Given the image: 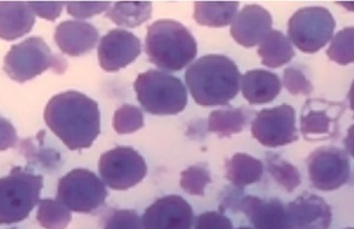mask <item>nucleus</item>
Returning <instances> with one entry per match:
<instances>
[{
	"instance_id": "38",
	"label": "nucleus",
	"mask_w": 354,
	"mask_h": 229,
	"mask_svg": "<svg viewBox=\"0 0 354 229\" xmlns=\"http://www.w3.org/2000/svg\"><path fill=\"white\" fill-rule=\"evenodd\" d=\"M347 229H353V228H347Z\"/></svg>"
},
{
	"instance_id": "4",
	"label": "nucleus",
	"mask_w": 354,
	"mask_h": 229,
	"mask_svg": "<svg viewBox=\"0 0 354 229\" xmlns=\"http://www.w3.org/2000/svg\"><path fill=\"white\" fill-rule=\"evenodd\" d=\"M133 88L142 108L151 115H176L187 107V89L177 77L169 73L158 70L140 73Z\"/></svg>"
},
{
	"instance_id": "18",
	"label": "nucleus",
	"mask_w": 354,
	"mask_h": 229,
	"mask_svg": "<svg viewBox=\"0 0 354 229\" xmlns=\"http://www.w3.org/2000/svg\"><path fill=\"white\" fill-rule=\"evenodd\" d=\"M241 208L255 229H292L286 207L278 199L265 201L260 197L245 196Z\"/></svg>"
},
{
	"instance_id": "16",
	"label": "nucleus",
	"mask_w": 354,
	"mask_h": 229,
	"mask_svg": "<svg viewBox=\"0 0 354 229\" xmlns=\"http://www.w3.org/2000/svg\"><path fill=\"white\" fill-rule=\"evenodd\" d=\"M292 229H328L332 209L322 197L305 193L287 205Z\"/></svg>"
},
{
	"instance_id": "12",
	"label": "nucleus",
	"mask_w": 354,
	"mask_h": 229,
	"mask_svg": "<svg viewBox=\"0 0 354 229\" xmlns=\"http://www.w3.org/2000/svg\"><path fill=\"white\" fill-rule=\"evenodd\" d=\"M345 105L320 98L308 100L301 113V133L307 141H326L337 136Z\"/></svg>"
},
{
	"instance_id": "36",
	"label": "nucleus",
	"mask_w": 354,
	"mask_h": 229,
	"mask_svg": "<svg viewBox=\"0 0 354 229\" xmlns=\"http://www.w3.org/2000/svg\"><path fill=\"white\" fill-rule=\"evenodd\" d=\"M18 135L16 129L8 120L0 117V152L16 147Z\"/></svg>"
},
{
	"instance_id": "29",
	"label": "nucleus",
	"mask_w": 354,
	"mask_h": 229,
	"mask_svg": "<svg viewBox=\"0 0 354 229\" xmlns=\"http://www.w3.org/2000/svg\"><path fill=\"white\" fill-rule=\"evenodd\" d=\"M212 182L209 168L205 163L192 165L181 173V188L190 195H205V187Z\"/></svg>"
},
{
	"instance_id": "13",
	"label": "nucleus",
	"mask_w": 354,
	"mask_h": 229,
	"mask_svg": "<svg viewBox=\"0 0 354 229\" xmlns=\"http://www.w3.org/2000/svg\"><path fill=\"white\" fill-rule=\"evenodd\" d=\"M141 53L138 37L122 28H113L100 41L98 61L104 71L116 73L136 61Z\"/></svg>"
},
{
	"instance_id": "3",
	"label": "nucleus",
	"mask_w": 354,
	"mask_h": 229,
	"mask_svg": "<svg viewBox=\"0 0 354 229\" xmlns=\"http://www.w3.org/2000/svg\"><path fill=\"white\" fill-rule=\"evenodd\" d=\"M145 53L157 68L180 71L198 55V44L189 30L173 19H160L148 26Z\"/></svg>"
},
{
	"instance_id": "24",
	"label": "nucleus",
	"mask_w": 354,
	"mask_h": 229,
	"mask_svg": "<svg viewBox=\"0 0 354 229\" xmlns=\"http://www.w3.org/2000/svg\"><path fill=\"white\" fill-rule=\"evenodd\" d=\"M153 15V4L150 1H118L105 13L110 21L125 28H137Z\"/></svg>"
},
{
	"instance_id": "1",
	"label": "nucleus",
	"mask_w": 354,
	"mask_h": 229,
	"mask_svg": "<svg viewBox=\"0 0 354 229\" xmlns=\"http://www.w3.org/2000/svg\"><path fill=\"white\" fill-rule=\"evenodd\" d=\"M45 123L70 150L88 149L101 134L97 102L80 91L53 96L45 108Z\"/></svg>"
},
{
	"instance_id": "20",
	"label": "nucleus",
	"mask_w": 354,
	"mask_h": 229,
	"mask_svg": "<svg viewBox=\"0 0 354 229\" xmlns=\"http://www.w3.org/2000/svg\"><path fill=\"white\" fill-rule=\"evenodd\" d=\"M277 73L267 70H250L241 77L242 95L250 104H266L274 101L281 91Z\"/></svg>"
},
{
	"instance_id": "5",
	"label": "nucleus",
	"mask_w": 354,
	"mask_h": 229,
	"mask_svg": "<svg viewBox=\"0 0 354 229\" xmlns=\"http://www.w3.org/2000/svg\"><path fill=\"white\" fill-rule=\"evenodd\" d=\"M44 178L21 167H15L0 178V225L23 221L39 202Z\"/></svg>"
},
{
	"instance_id": "15",
	"label": "nucleus",
	"mask_w": 354,
	"mask_h": 229,
	"mask_svg": "<svg viewBox=\"0 0 354 229\" xmlns=\"http://www.w3.org/2000/svg\"><path fill=\"white\" fill-rule=\"evenodd\" d=\"M272 16L260 5H245L235 16L230 26V35L239 44L253 48L260 44L272 30Z\"/></svg>"
},
{
	"instance_id": "10",
	"label": "nucleus",
	"mask_w": 354,
	"mask_h": 229,
	"mask_svg": "<svg viewBox=\"0 0 354 229\" xmlns=\"http://www.w3.org/2000/svg\"><path fill=\"white\" fill-rule=\"evenodd\" d=\"M297 118L293 107L279 105L263 109L252 122V135L262 145L278 148L298 141Z\"/></svg>"
},
{
	"instance_id": "27",
	"label": "nucleus",
	"mask_w": 354,
	"mask_h": 229,
	"mask_svg": "<svg viewBox=\"0 0 354 229\" xmlns=\"http://www.w3.org/2000/svg\"><path fill=\"white\" fill-rule=\"evenodd\" d=\"M267 163L270 175L275 178L279 185L286 189L288 193H292L294 189L298 188L301 183V176L298 169L290 165V162L282 160L278 155H268Z\"/></svg>"
},
{
	"instance_id": "30",
	"label": "nucleus",
	"mask_w": 354,
	"mask_h": 229,
	"mask_svg": "<svg viewBox=\"0 0 354 229\" xmlns=\"http://www.w3.org/2000/svg\"><path fill=\"white\" fill-rule=\"evenodd\" d=\"M145 118L141 109L135 105L124 104L113 113V127L120 135H128L143 128Z\"/></svg>"
},
{
	"instance_id": "7",
	"label": "nucleus",
	"mask_w": 354,
	"mask_h": 229,
	"mask_svg": "<svg viewBox=\"0 0 354 229\" xmlns=\"http://www.w3.org/2000/svg\"><path fill=\"white\" fill-rule=\"evenodd\" d=\"M106 197L108 190L104 183L88 169H73L58 182L57 201L70 212L93 213L104 205Z\"/></svg>"
},
{
	"instance_id": "34",
	"label": "nucleus",
	"mask_w": 354,
	"mask_h": 229,
	"mask_svg": "<svg viewBox=\"0 0 354 229\" xmlns=\"http://www.w3.org/2000/svg\"><path fill=\"white\" fill-rule=\"evenodd\" d=\"M195 229H233L230 217L218 212H207L198 217Z\"/></svg>"
},
{
	"instance_id": "22",
	"label": "nucleus",
	"mask_w": 354,
	"mask_h": 229,
	"mask_svg": "<svg viewBox=\"0 0 354 229\" xmlns=\"http://www.w3.org/2000/svg\"><path fill=\"white\" fill-rule=\"evenodd\" d=\"M261 57V63L268 68H280L287 64L295 56L290 39L279 30H270L263 41L260 43L258 50Z\"/></svg>"
},
{
	"instance_id": "39",
	"label": "nucleus",
	"mask_w": 354,
	"mask_h": 229,
	"mask_svg": "<svg viewBox=\"0 0 354 229\" xmlns=\"http://www.w3.org/2000/svg\"><path fill=\"white\" fill-rule=\"evenodd\" d=\"M12 229H17V228H12Z\"/></svg>"
},
{
	"instance_id": "17",
	"label": "nucleus",
	"mask_w": 354,
	"mask_h": 229,
	"mask_svg": "<svg viewBox=\"0 0 354 229\" xmlns=\"http://www.w3.org/2000/svg\"><path fill=\"white\" fill-rule=\"evenodd\" d=\"M100 33L93 24L82 21H65L58 25L55 42L62 53L78 57L88 53L96 46Z\"/></svg>"
},
{
	"instance_id": "31",
	"label": "nucleus",
	"mask_w": 354,
	"mask_h": 229,
	"mask_svg": "<svg viewBox=\"0 0 354 229\" xmlns=\"http://www.w3.org/2000/svg\"><path fill=\"white\" fill-rule=\"evenodd\" d=\"M103 229H143L142 219L131 209L115 210L105 221Z\"/></svg>"
},
{
	"instance_id": "26",
	"label": "nucleus",
	"mask_w": 354,
	"mask_h": 229,
	"mask_svg": "<svg viewBox=\"0 0 354 229\" xmlns=\"http://www.w3.org/2000/svg\"><path fill=\"white\" fill-rule=\"evenodd\" d=\"M37 220L45 229H65L73 220L71 212L57 200L44 199L39 201Z\"/></svg>"
},
{
	"instance_id": "28",
	"label": "nucleus",
	"mask_w": 354,
	"mask_h": 229,
	"mask_svg": "<svg viewBox=\"0 0 354 229\" xmlns=\"http://www.w3.org/2000/svg\"><path fill=\"white\" fill-rule=\"evenodd\" d=\"M330 61L340 65H347L354 61V28H345L337 33L327 50Z\"/></svg>"
},
{
	"instance_id": "2",
	"label": "nucleus",
	"mask_w": 354,
	"mask_h": 229,
	"mask_svg": "<svg viewBox=\"0 0 354 229\" xmlns=\"http://www.w3.org/2000/svg\"><path fill=\"white\" fill-rule=\"evenodd\" d=\"M241 77L228 57L207 55L187 68L185 82L198 105L216 107L233 101L240 90Z\"/></svg>"
},
{
	"instance_id": "19",
	"label": "nucleus",
	"mask_w": 354,
	"mask_h": 229,
	"mask_svg": "<svg viewBox=\"0 0 354 229\" xmlns=\"http://www.w3.org/2000/svg\"><path fill=\"white\" fill-rule=\"evenodd\" d=\"M36 15L25 1H0V38L15 41L32 30Z\"/></svg>"
},
{
	"instance_id": "37",
	"label": "nucleus",
	"mask_w": 354,
	"mask_h": 229,
	"mask_svg": "<svg viewBox=\"0 0 354 229\" xmlns=\"http://www.w3.org/2000/svg\"><path fill=\"white\" fill-rule=\"evenodd\" d=\"M238 229H252V228H248V227H240V228H238Z\"/></svg>"
},
{
	"instance_id": "11",
	"label": "nucleus",
	"mask_w": 354,
	"mask_h": 229,
	"mask_svg": "<svg viewBox=\"0 0 354 229\" xmlns=\"http://www.w3.org/2000/svg\"><path fill=\"white\" fill-rule=\"evenodd\" d=\"M307 165L312 185L322 192L335 190L350 180V161L342 149L334 147L315 149L308 157Z\"/></svg>"
},
{
	"instance_id": "23",
	"label": "nucleus",
	"mask_w": 354,
	"mask_h": 229,
	"mask_svg": "<svg viewBox=\"0 0 354 229\" xmlns=\"http://www.w3.org/2000/svg\"><path fill=\"white\" fill-rule=\"evenodd\" d=\"M225 177L236 188L253 185L261 180L263 174V163L248 154H235L225 163Z\"/></svg>"
},
{
	"instance_id": "25",
	"label": "nucleus",
	"mask_w": 354,
	"mask_h": 229,
	"mask_svg": "<svg viewBox=\"0 0 354 229\" xmlns=\"http://www.w3.org/2000/svg\"><path fill=\"white\" fill-rule=\"evenodd\" d=\"M247 122L243 109H225L215 110L210 113L208 129L220 137H230L241 133Z\"/></svg>"
},
{
	"instance_id": "32",
	"label": "nucleus",
	"mask_w": 354,
	"mask_h": 229,
	"mask_svg": "<svg viewBox=\"0 0 354 229\" xmlns=\"http://www.w3.org/2000/svg\"><path fill=\"white\" fill-rule=\"evenodd\" d=\"M65 5L68 15L80 19H86L96 15H101L102 12L108 11L111 6L109 1H68Z\"/></svg>"
},
{
	"instance_id": "33",
	"label": "nucleus",
	"mask_w": 354,
	"mask_h": 229,
	"mask_svg": "<svg viewBox=\"0 0 354 229\" xmlns=\"http://www.w3.org/2000/svg\"><path fill=\"white\" fill-rule=\"evenodd\" d=\"M283 85L292 95H310L313 90L310 82L298 68H288L283 73Z\"/></svg>"
},
{
	"instance_id": "6",
	"label": "nucleus",
	"mask_w": 354,
	"mask_h": 229,
	"mask_svg": "<svg viewBox=\"0 0 354 229\" xmlns=\"http://www.w3.org/2000/svg\"><path fill=\"white\" fill-rule=\"evenodd\" d=\"M48 68L56 73H64L68 63L59 55H53L41 37H30L13 45L5 56L4 71L18 83L31 81Z\"/></svg>"
},
{
	"instance_id": "21",
	"label": "nucleus",
	"mask_w": 354,
	"mask_h": 229,
	"mask_svg": "<svg viewBox=\"0 0 354 229\" xmlns=\"http://www.w3.org/2000/svg\"><path fill=\"white\" fill-rule=\"evenodd\" d=\"M239 1H196L194 19L209 28H223L232 24L239 10Z\"/></svg>"
},
{
	"instance_id": "8",
	"label": "nucleus",
	"mask_w": 354,
	"mask_h": 229,
	"mask_svg": "<svg viewBox=\"0 0 354 229\" xmlns=\"http://www.w3.org/2000/svg\"><path fill=\"white\" fill-rule=\"evenodd\" d=\"M334 28L335 21L327 8H304L290 17L288 37L302 53H315L332 39Z\"/></svg>"
},
{
	"instance_id": "35",
	"label": "nucleus",
	"mask_w": 354,
	"mask_h": 229,
	"mask_svg": "<svg viewBox=\"0 0 354 229\" xmlns=\"http://www.w3.org/2000/svg\"><path fill=\"white\" fill-rule=\"evenodd\" d=\"M28 5L32 8L35 15L41 17L46 21H56L58 17L61 16L62 11L64 8L65 3L62 1H51V3H44V1H31Z\"/></svg>"
},
{
	"instance_id": "9",
	"label": "nucleus",
	"mask_w": 354,
	"mask_h": 229,
	"mask_svg": "<svg viewBox=\"0 0 354 229\" xmlns=\"http://www.w3.org/2000/svg\"><path fill=\"white\" fill-rule=\"evenodd\" d=\"M98 172L104 185L113 190H127L138 185L148 173L142 155L131 147H116L103 154Z\"/></svg>"
},
{
	"instance_id": "14",
	"label": "nucleus",
	"mask_w": 354,
	"mask_h": 229,
	"mask_svg": "<svg viewBox=\"0 0 354 229\" xmlns=\"http://www.w3.org/2000/svg\"><path fill=\"white\" fill-rule=\"evenodd\" d=\"M193 208L178 195L161 197L149 205L142 217L143 229H192Z\"/></svg>"
}]
</instances>
